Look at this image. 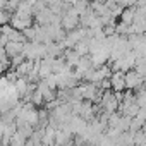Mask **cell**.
I'll use <instances>...</instances> for the list:
<instances>
[{
	"label": "cell",
	"mask_w": 146,
	"mask_h": 146,
	"mask_svg": "<svg viewBox=\"0 0 146 146\" xmlns=\"http://www.w3.org/2000/svg\"><path fill=\"white\" fill-rule=\"evenodd\" d=\"M139 83H141L139 74H136V72H131V74H127V78H125V86H129V88H136Z\"/></svg>",
	"instance_id": "cell-1"
}]
</instances>
